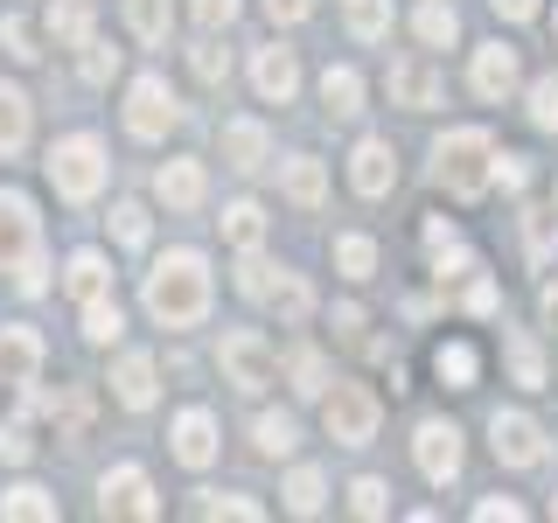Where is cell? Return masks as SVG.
<instances>
[{
  "mask_svg": "<svg viewBox=\"0 0 558 523\" xmlns=\"http://www.w3.org/2000/svg\"><path fill=\"white\" fill-rule=\"evenodd\" d=\"M147 314L161 328H196L209 314V266L203 252H168L161 266L147 272Z\"/></svg>",
  "mask_w": 558,
  "mask_h": 523,
  "instance_id": "1",
  "label": "cell"
},
{
  "mask_svg": "<svg viewBox=\"0 0 558 523\" xmlns=\"http://www.w3.org/2000/svg\"><path fill=\"white\" fill-rule=\"evenodd\" d=\"M293 391H307V398L328 391V363L314 356V349H301V356H293Z\"/></svg>",
  "mask_w": 558,
  "mask_h": 523,
  "instance_id": "42",
  "label": "cell"
},
{
  "mask_svg": "<svg viewBox=\"0 0 558 523\" xmlns=\"http://www.w3.org/2000/svg\"><path fill=\"white\" fill-rule=\"evenodd\" d=\"M252 84H258V98L266 105H287L293 92H301V63H293V49H258L252 57Z\"/></svg>",
  "mask_w": 558,
  "mask_h": 523,
  "instance_id": "15",
  "label": "cell"
},
{
  "mask_svg": "<svg viewBox=\"0 0 558 523\" xmlns=\"http://www.w3.org/2000/svg\"><path fill=\"white\" fill-rule=\"evenodd\" d=\"M189 63H196V77H203V84H223V77H231V57L217 49V35H203V42L189 49Z\"/></svg>",
  "mask_w": 558,
  "mask_h": 523,
  "instance_id": "40",
  "label": "cell"
},
{
  "mask_svg": "<svg viewBox=\"0 0 558 523\" xmlns=\"http://www.w3.org/2000/svg\"><path fill=\"white\" fill-rule=\"evenodd\" d=\"M488 8H496L502 22H531V14H537V0H488Z\"/></svg>",
  "mask_w": 558,
  "mask_h": 523,
  "instance_id": "51",
  "label": "cell"
},
{
  "mask_svg": "<svg viewBox=\"0 0 558 523\" xmlns=\"http://www.w3.org/2000/svg\"><path fill=\"white\" fill-rule=\"evenodd\" d=\"M433 377H440L447 391H475V377H482L475 342H440V349H433Z\"/></svg>",
  "mask_w": 558,
  "mask_h": 523,
  "instance_id": "21",
  "label": "cell"
},
{
  "mask_svg": "<svg viewBox=\"0 0 558 523\" xmlns=\"http://www.w3.org/2000/svg\"><path fill=\"white\" fill-rule=\"evenodd\" d=\"M475 516H482V523H496V516H523V510H517V502H510V496H502V502H482V510H475Z\"/></svg>",
  "mask_w": 558,
  "mask_h": 523,
  "instance_id": "52",
  "label": "cell"
},
{
  "mask_svg": "<svg viewBox=\"0 0 558 523\" xmlns=\"http://www.w3.org/2000/svg\"><path fill=\"white\" fill-rule=\"evenodd\" d=\"M510 370H517L523 391H537V384H545V356H537L531 336H510Z\"/></svg>",
  "mask_w": 558,
  "mask_h": 523,
  "instance_id": "38",
  "label": "cell"
},
{
  "mask_svg": "<svg viewBox=\"0 0 558 523\" xmlns=\"http://www.w3.org/2000/svg\"><path fill=\"white\" fill-rule=\"evenodd\" d=\"M342 22H349L356 42H384V35H391V0H349Z\"/></svg>",
  "mask_w": 558,
  "mask_h": 523,
  "instance_id": "30",
  "label": "cell"
},
{
  "mask_svg": "<svg viewBox=\"0 0 558 523\" xmlns=\"http://www.w3.org/2000/svg\"><path fill=\"white\" fill-rule=\"evenodd\" d=\"M336 336H342V342L363 336V307H336Z\"/></svg>",
  "mask_w": 558,
  "mask_h": 523,
  "instance_id": "50",
  "label": "cell"
},
{
  "mask_svg": "<svg viewBox=\"0 0 558 523\" xmlns=\"http://www.w3.org/2000/svg\"><path fill=\"white\" fill-rule=\"evenodd\" d=\"M252 440H258V453H272V461H279V453H293V447H301V426H293L287 412H266V418L252 426Z\"/></svg>",
  "mask_w": 558,
  "mask_h": 523,
  "instance_id": "34",
  "label": "cell"
},
{
  "mask_svg": "<svg viewBox=\"0 0 558 523\" xmlns=\"http://www.w3.org/2000/svg\"><path fill=\"white\" fill-rule=\"evenodd\" d=\"M307 8H314V0H266L272 22H307Z\"/></svg>",
  "mask_w": 558,
  "mask_h": 523,
  "instance_id": "49",
  "label": "cell"
},
{
  "mask_svg": "<svg viewBox=\"0 0 558 523\" xmlns=\"http://www.w3.org/2000/svg\"><path fill=\"white\" fill-rule=\"evenodd\" d=\"M223 244H231V252H258V244H266V209H258V203H231V209H223Z\"/></svg>",
  "mask_w": 558,
  "mask_h": 523,
  "instance_id": "25",
  "label": "cell"
},
{
  "mask_svg": "<svg viewBox=\"0 0 558 523\" xmlns=\"http://www.w3.org/2000/svg\"><path fill=\"white\" fill-rule=\"evenodd\" d=\"M349 502H356V516H384L391 510V488H384L377 475H363L356 488H349Z\"/></svg>",
  "mask_w": 558,
  "mask_h": 523,
  "instance_id": "45",
  "label": "cell"
},
{
  "mask_svg": "<svg viewBox=\"0 0 558 523\" xmlns=\"http://www.w3.org/2000/svg\"><path fill=\"white\" fill-rule=\"evenodd\" d=\"M112 398H119L126 412H147V405H154V356H119Z\"/></svg>",
  "mask_w": 558,
  "mask_h": 523,
  "instance_id": "20",
  "label": "cell"
},
{
  "mask_svg": "<svg viewBox=\"0 0 558 523\" xmlns=\"http://www.w3.org/2000/svg\"><path fill=\"white\" fill-rule=\"evenodd\" d=\"M433 174H440V188H453V196H482L488 182H496V139H488L482 126H461L447 133L440 147H433Z\"/></svg>",
  "mask_w": 558,
  "mask_h": 523,
  "instance_id": "2",
  "label": "cell"
},
{
  "mask_svg": "<svg viewBox=\"0 0 558 523\" xmlns=\"http://www.w3.org/2000/svg\"><path fill=\"white\" fill-rule=\"evenodd\" d=\"M412 28H418V42L426 49H447L453 35H461V14L447 8V0H418V14H412Z\"/></svg>",
  "mask_w": 558,
  "mask_h": 523,
  "instance_id": "29",
  "label": "cell"
},
{
  "mask_svg": "<svg viewBox=\"0 0 558 523\" xmlns=\"http://www.w3.org/2000/svg\"><path fill=\"white\" fill-rule=\"evenodd\" d=\"M377 398L363 391V384H328L322 391V433L336 447H371L377 440Z\"/></svg>",
  "mask_w": 558,
  "mask_h": 523,
  "instance_id": "5",
  "label": "cell"
},
{
  "mask_svg": "<svg viewBox=\"0 0 558 523\" xmlns=\"http://www.w3.org/2000/svg\"><path fill=\"white\" fill-rule=\"evenodd\" d=\"M349 182H356V196H391V182H398V154L384 147V139H363V147L349 154Z\"/></svg>",
  "mask_w": 558,
  "mask_h": 523,
  "instance_id": "16",
  "label": "cell"
},
{
  "mask_svg": "<svg viewBox=\"0 0 558 523\" xmlns=\"http://www.w3.org/2000/svg\"><path fill=\"white\" fill-rule=\"evenodd\" d=\"M217 363H223V377L238 384V391H272L279 384V356H272V342L266 336H252V328H231L223 336V349H217Z\"/></svg>",
  "mask_w": 558,
  "mask_h": 523,
  "instance_id": "6",
  "label": "cell"
},
{
  "mask_svg": "<svg viewBox=\"0 0 558 523\" xmlns=\"http://www.w3.org/2000/svg\"><path fill=\"white\" fill-rule=\"evenodd\" d=\"M545 314H551V321H558V287H545Z\"/></svg>",
  "mask_w": 558,
  "mask_h": 523,
  "instance_id": "53",
  "label": "cell"
},
{
  "mask_svg": "<svg viewBox=\"0 0 558 523\" xmlns=\"http://www.w3.org/2000/svg\"><path fill=\"white\" fill-rule=\"evenodd\" d=\"M49 188H57L63 203H92L98 188H105V174H112V161H105V147L92 133H70V139H57L49 147Z\"/></svg>",
  "mask_w": 558,
  "mask_h": 523,
  "instance_id": "3",
  "label": "cell"
},
{
  "mask_svg": "<svg viewBox=\"0 0 558 523\" xmlns=\"http://www.w3.org/2000/svg\"><path fill=\"white\" fill-rule=\"evenodd\" d=\"M496 182H502V188H523V182H531V168H523V154H496Z\"/></svg>",
  "mask_w": 558,
  "mask_h": 523,
  "instance_id": "48",
  "label": "cell"
},
{
  "mask_svg": "<svg viewBox=\"0 0 558 523\" xmlns=\"http://www.w3.org/2000/svg\"><path fill=\"white\" fill-rule=\"evenodd\" d=\"M28 453H35V440H28V426H22V418H14V426H0V461H14V467H22Z\"/></svg>",
  "mask_w": 558,
  "mask_h": 523,
  "instance_id": "46",
  "label": "cell"
},
{
  "mask_svg": "<svg viewBox=\"0 0 558 523\" xmlns=\"http://www.w3.org/2000/svg\"><path fill=\"white\" fill-rule=\"evenodd\" d=\"M112 77H119V49H105V42L84 35V84H112Z\"/></svg>",
  "mask_w": 558,
  "mask_h": 523,
  "instance_id": "41",
  "label": "cell"
},
{
  "mask_svg": "<svg viewBox=\"0 0 558 523\" xmlns=\"http://www.w3.org/2000/svg\"><path fill=\"white\" fill-rule=\"evenodd\" d=\"M523 238H531V258L558 252V209H523Z\"/></svg>",
  "mask_w": 558,
  "mask_h": 523,
  "instance_id": "36",
  "label": "cell"
},
{
  "mask_svg": "<svg viewBox=\"0 0 558 523\" xmlns=\"http://www.w3.org/2000/svg\"><path fill=\"white\" fill-rule=\"evenodd\" d=\"M126 28L140 35V42H168L174 8H168V0H126Z\"/></svg>",
  "mask_w": 558,
  "mask_h": 523,
  "instance_id": "31",
  "label": "cell"
},
{
  "mask_svg": "<svg viewBox=\"0 0 558 523\" xmlns=\"http://www.w3.org/2000/svg\"><path fill=\"white\" fill-rule=\"evenodd\" d=\"M322 502H328L322 467H293V482H287V510H293V516H314Z\"/></svg>",
  "mask_w": 558,
  "mask_h": 523,
  "instance_id": "33",
  "label": "cell"
},
{
  "mask_svg": "<svg viewBox=\"0 0 558 523\" xmlns=\"http://www.w3.org/2000/svg\"><path fill=\"white\" fill-rule=\"evenodd\" d=\"M28 147V92L22 84H0V161Z\"/></svg>",
  "mask_w": 558,
  "mask_h": 523,
  "instance_id": "22",
  "label": "cell"
},
{
  "mask_svg": "<svg viewBox=\"0 0 558 523\" xmlns=\"http://www.w3.org/2000/svg\"><path fill=\"white\" fill-rule=\"evenodd\" d=\"M98 510L105 516H161V502H154V482L140 467H112L98 482Z\"/></svg>",
  "mask_w": 558,
  "mask_h": 523,
  "instance_id": "12",
  "label": "cell"
},
{
  "mask_svg": "<svg viewBox=\"0 0 558 523\" xmlns=\"http://www.w3.org/2000/svg\"><path fill=\"white\" fill-rule=\"evenodd\" d=\"M35 370H43V336L35 328H0V384L28 391Z\"/></svg>",
  "mask_w": 558,
  "mask_h": 523,
  "instance_id": "14",
  "label": "cell"
},
{
  "mask_svg": "<svg viewBox=\"0 0 558 523\" xmlns=\"http://www.w3.org/2000/svg\"><path fill=\"white\" fill-rule=\"evenodd\" d=\"M336 266H342L349 279H371V272H377V244H371V238H356V231L336 238Z\"/></svg>",
  "mask_w": 558,
  "mask_h": 523,
  "instance_id": "35",
  "label": "cell"
},
{
  "mask_svg": "<svg viewBox=\"0 0 558 523\" xmlns=\"http://www.w3.org/2000/svg\"><path fill=\"white\" fill-rule=\"evenodd\" d=\"M517 77H523V70H517V49H502V42H482V49H475V92H482L488 105L510 98Z\"/></svg>",
  "mask_w": 558,
  "mask_h": 523,
  "instance_id": "17",
  "label": "cell"
},
{
  "mask_svg": "<svg viewBox=\"0 0 558 523\" xmlns=\"http://www.w3.org/2000/svg\"><path fill=\"white\" fill-rule=\"evenodd\" d=\"M105 223H112V244H126V252H140V244H147V209H140V203H119Z\"/></svg>",
  "mask_w": 558,
  "mask_h": 523,
  "instance_id": "37",
  "label": "cell"
},
{
  "mask_svg": "<svg viewBox=\"0 0 558 523\" xmlns=\"http://www.w3.org/2000/svg\"><path fill=\"white\" fill-rule=\"evenodd\" d=\"M384 92H391V105H405V112H433V105L447 98V84H440V70L426 57H405V63H391Z\"/></svg>",
  "mask_w": 558,
  "mask_h": 523,
  "instance_id": "10",
  "label": "cell"
},
{
  "mask_svg": "<svg viewBox=\"0 0 558 523\" xmlns=\"http://www.w3.org/2000/svg\"><path fill=\"white\" fill-rule=\"evenodd\" d=\"M84 336H92V342H119V336H126V314H119V301H112V293L84 301Z\"/></svg>",
  "mask_w": 558,
  "mask_h": 523,
  "instance_id": "32",
  "label": "cell"
},
{
  "mask_svg": "<svg viewBox=\"0 0 558 523\" xmlns=\"http://www.w3.org/2000/svg\"><path fill=\"white\" fill-rule=\"evenodd\" d=\"M531 119H537L545 133H558V77H537V84H531Z\"/></svg>",
  "mask_w": 558,
  "mask_h": 523,
  "instance_id": "44",
  "label": "cell"
},
{
  "mask_svg": "<svg viewBox=\"0 0 558 523\" xmlns=\"http://www.w3.org/2000/svg\"><path fill=\"white\" fill-rule=\"evenodd\" d=\"M189 14H196V28H203V35H217V28H231V22H238V0H189Z\"/></svg>",
  "mask_w": 558,
  "mask_h": 523,
  "instance_id": "43",
  "label": "cell"
},
{
  "mask_svg": "<svg viewBox=\"0 0 558 523\" xmlns=\"http://www.w3.org/2000/svg\"><path fill=\"white\" fill-rule=\"evenodd\" d=\"M168 447H174V461H182V467H209V461H217V418H209L203 405H189L168 426Z\"/></svg>",
  "mask_w": 558,
  "mask_h": 523,
  "instance_id": "13",
  "label": "cell"
},
{
  "mask_svg": "<svg viewBox=\"0 0 558 523\" xmlns=\"http://www.w3.org/2000/svg\"><path fill=\"white\" fill-rule=\"evenodd\" d=\"M174 126H182V98H174L161 77H133V92H126V133L133 139H161Z\"/></svg>",
  "mask_w": 558,
  "mask_h": 523,
  "instance_id": "7",
  "label": "cell"
},
{
  "mask_svg": "<svg viewBox=\"0 0 558 523\" xmlns=\"http://www.w3.org/2000/svg\"><path fill=\"white\" fill-rule=\"evenodd\" d=\"M279 188H287V196L301 203V209H322V196H328V174H322V161H314V154H301V161H287Z\"/></svg>",
  "mask_w": 558,
  "mask_h": 523,
  "instance_id": "23",
  "label": "cell"
},
{
  "mask_svg": "<svg viewBox=\"0 0 558 523\" xmlns=\"http://www.w3.org/2000/svg\"><path fill=\"white\" fill-rule=\"evenodd\" d=\"M63 287L77 293V301H98V293H112V266H105L98 252H77V258L63 266Z\"/></svg>",
  "mask_w": 558,
  "mask_h": 523,
  "instance_id": "27",
  "label": "cell"
},
{
  "mask_svg": "<svg viewBox=\"0 0 558 523\" xmlns=\"http://www.w3.org/2000/svg\"><path fill=\"white\" fill-rule=\"evenodd\" d=\"M551 28H558V14H551Z\"/></svg>",
  "mask_w": 558,
  "mask_h": 523,
  "instance_id": "55",
  "label": "cell"
},
{
  "mask_svg": "<svg viewBox=\"0 0 558 523\" xmlns=\"http://www.w3.org/2000/svg\"><path fill=\"white\" fill-rule=\"evenodd\" d=\"M0 49H8L14 63H35L43 49H35V28L22 22V14H0Z\"/></svg>",
  "mask_w": 558,
  "mask_h": 523,
  "instance_id": "39",
  "label": "cell"
},
{
  "mask_svg": "<svg viewBox=\"0 0 558 523\" xmlns=\"http://www.w3.org/2000/svg\"><path fill=\"white\" fill-rule=\"evenodd\" d=\"M196 516H258V502H244V496H203Z\"/></svg>",
  "mask_w": 558,
  "mask_h": 523,
  "instance_id": "47",
  "label": "cell"
},
{
  "mask_svg": "<svg viewBox=\"0 0 558 523\" xmlns=\"http://www.w3.org/2000/svg\"><path fill=\"white\" fill-rule=\"evenodd\" d=\"M412 453H418V475L440 482V488L461 475V433H453L447 418H426V426H418V440H412Z\"/></svg>",
  "mask_w": 558,
  "mask_h": 523,
  "instance_id": "11",
  "label": "cell"
},
{
  "mask_svg": "<svg viewBox=\"0 0 558 523\" xmlns=\"http://www.w3.org/2000/svg\"><path fill=\"white\" fill-rule=\"evenodd\" d=\"M322 105H328V119H356V112H363V77H356L349 63H336V70L322 77Z\"/></svg>",
  "mask_w": 558,
  "mask_h": 523,
  "instance_id": "24",
  "label": "cell"
},
{
  "mask_svg": "<svg viewBox=\"0 0 558 523\" xmlns=\"http://www.w3.org/2000/svg\"><path fill=\"white\" fill-rule=\"evenodd\" d=\"M551 516H558V496H551Z\"/></svg>",
  "mask_w": 558,
  "mask_h": 523,
  "instance_id": "54",
  "label": "cell"
},
{
  "mask_svg": "<svg viewBox=\"0 0 558 523\" xmlns=\"http://www.w3.org/2000/svg\"><path fill=\"white\" fill-rule=\"evenodd\" d=\"M84 35H92V0H57V8H49V42L84 49Z\"/></svg>",
  "mask_w": 558,
  "mask_h": 523,
  "instance_id": "26",
  "label": "cell"
},
{
  "mask_svg": "<svg viewBox=\"0 0 558 523\" xmlns=\"http://www.w3.org/2000/svg\"><path fill=\"white\" fill-rule=\"evenodd\" d=\"M266 154H272V139H266L258 119H231V126H223V161H231L238 174H258V168H266Z\"/></svg>",
  "mask_w": 558,
  "mask_h": 523,
  "instance_id": "18",
  "label": "cell"
},
{
  "mask_svg": "<svg viewBox=\"0 0 558 523\" xmlns=\"http://www.w3.org/2000/svg\"><path fill=\"white\" fill-rule=\"evenodd\" d=\"M488 447H496L502 467H537L545 461V433H537L531 412H496L488 418Z\"/></svg>",
  "mask_w": 558,
  "mask_h": 523,
  "instance_id": "9",
  "label": "cell"
},
{
  "mask_svg": "<svg viewBox=\"0 0 558 523\" xmlns=\"http://www.w3.org/2000/svg\"><path fill=\"white\" fill-rule=\"evenodd\" d=\"M238 293H244V301H258V307H272L279 321H307V307H314L307 279H301V272L266 266L258 252H244V266H238Z\"/></svg>",
  "mask_w": 558,
  "mask_h": 523,
  "instance_id": "4",
  "label": "cell"
},
{
  "mask_svg": "<svg viewBox=\"0 0 558 523\" xmlns=\"http://www.w3.org/2000/svg\"><path fill=\"white\" fill-rule=\"evenodd\" d=\"M43 252V223H35V203L0 188V272H14L22 258Z\"/></svg>",
  "mask_w": 558,
  "mask_h": 523,
  "instance_id": "8",
  "label": "cell"
},
{
  "mask_svg": "<svg viewBox=\"0 0 558 523\" xmlns=\"http://www.w3.org/2000/svg\"><path fill=\"white\" fill-rule=\"evenodd\" d=\"M203 161H168L161 174H154V196H161L168 209H196L203 203Z\"/></svg>",
  "mask_w": 558,
  "mask_h": 523,
  "instance_id": "19",
  "label": "cell"
},
{
  "mask_svg": "<svg viewBox=\"0 0 558 523\" xmlns=\"http://www.w3.org/2000/svg\"><path fill=\"white\" fill-rule=\"evenodd\" d=\"M0 516H22V523H57V496L35 482H14L8 496H0Z\"/></svg>",
  "mask_w": 558,
  "mask_h": 523,
  "instance_id": "28",
  "label": "cell"
}]
</instances>
